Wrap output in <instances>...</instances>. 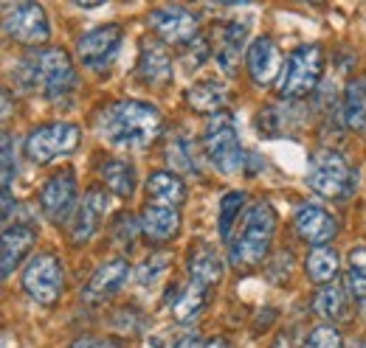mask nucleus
<instances>
[{
    "label": "nucleus",
    "instance_id": "c9c22d12",
    "mask_svg": "<svg viewBox=\"0 0 366 348\" xmlns=\"http://www.w3.org/2000/svg\"><path fill=\"white\" fill-rule=\"evenodd\" d=\"M138 227H141V225H136V219L130 217V214H119L116 222H113V233H116L119 242H133Z\"/></svg>",
    "mask_w": 366,
    "mask_h": 348
},
{
    "label": "nucleus",
    "instance_id": "f257e3e1",
    "mask_svg": "<svg viewBox=\"0 0 366 348\" xmlns=\"http://www.w3.org/2000/svg\"><path fill=\"white\" fill-rule=\"evenodd\" d=\"M99 132L119 149H147L164 132V116L155 104L119 98L99 113Z\"/></svg>",
    "mask_w": 366,
    "mask_h": 348
},
{
    "label": "nucleus",
    "instance_id": "9d476101",
    "mask_svg": "<svg viewBox=\"0 0 366 348\" xmlns=\"http://www.w3.org/2000/svg\"><path fill=\"white\" fill-rule=\"evenodd\" d=\"M76 200H79L76 174H74V169H59L56 174L48 177V183L40 191V211L46 214L48 222L65 225L79 208Z\"/></svg>",
    "mask_w": 366,
    "mask_h": 348
},
{
    "label": "nucleus",
    "instance_id": "58836bf2",
    "mask_svg": "<svg viewBox=\"0 0 366 348\" xmlns=\"http://www.w3.org/2000/svg\"><path fill=\"white\" fill-rule=\"evenodd\" d=\"M203 348H231V343L226 340V337H214V340H209Z\"/></svg>",
    "mask_w": 366,
    "mask_h": 348
},
{
    "label": "nucleus",
    "instance_id": "7ed1b4c3",
    "mask_svg": "<svg viewBox=\"0 0 366 348\" xmlns=\"http://www.w3.org/2000/svg\"><path fill=\"white\" fill-rule=\"evenodd\" d=\"M276 236V211L271 203H254L242 214L237 233L229 242V259L234 267H257L271 253Z\"/></svg>",
    "mask_w": 366,
    "mask_h": 348
},
{
    "label": "nucleus",
    "instance_id": "a211bd4d",
    "mask_svg": "<svg viewBox=\"0 0 366 348\" xmlns=\"http://www.w3.org/2000/svg\"><path fill=\"white\" fill-rule=\"evenodd\" d=\"M245 37H248V20H226L220 23V29H214V59L226 76H231L239 65Z\"/></svg>",
    "mask_w": 366,
    "mask_h": 348
},
{
    "label": "nucleus",
    "instance_id": "0eeeda50",
    "mask_svg": "<svg viewBox=\"0 0 366 348\" xmlns=\"http://www.w3.org/2000/svg\"><path fill=\"white\" fill-rule=\"evenodd\" d=\"M82 140V130L71 121H56V124H43V127H34L29 132L26 143H23V152L31 163H51L56 158H65L71 155Z\"/></svg>",
    "mask_w": 366,
    "mask_h": 348
},
{
    "label": "nucleus",
    "instance_id": "cd10ccee",
    "mask_svg": "<svg viewBox=\"0 0 366 348\" xmlns=\"http://www.w3.org/2000/svg\"><path fill=\"white\" fill-rule=\"evenodd\" d=\"M347 298L350 295L338 284H324L313 298V312L324 320H341L344 312H347Z\"/></svg>",
    "mask_w": 366,
    "mask_h": 348
},
{
    "label": "nucleus",
    "instance_id": "6ab92c4d",
    "mask_svg": "<svg viewBox=\"0 0 366 348\" xmlns=\"http://www.w3.org/2000/svg\"><path fill=\"white\" fill-rule=\"evenodd\" d=\"M37 242V230L34 225L29 222H14V225H6L3 230V253H0V270H3V278H9L20 261L29 256V250L34 247Z\"/></svg>",
    "mask_w": 366,
    "mask_h": 348
},
{
    "label": "nucleus",
    "instance_id": "72a5a7b5",
    "mask_svg": "<svg viewBox=\"0 0 366 348\" xmlns=\"http://www.w3.org/2000/svg\"><path fill=\"white\" fill-rule=\"evenodd\" d=\"M14 177H17V152H14L11 135L3 132V191H11Z\"/></svg>",
    "mask_w": 366,
    "mask_h": 348
},
{
    "label": "nucleus",
    "instance_id": "5701e85b",
    "mask_svg": "<svg viewBox=\"0 0 366 348\" xmlns=\"http://www.w3.org/2000/svg\"><path fill=\"white\" fill-rule=\"evenodd\" d=\"M223 270H226V264L217 256L214 247H209V245L192 247V256H189V278H192L194 284H203V287L212 290L214 284H220Z\"/></svg>",
    "mask_w": 366,
    "mask_h": 348
},
{
    "label": "nucleus",
    "instance_id": "4be33fe9",
    "mask_svg": "<svg viewBox=\"0 0 366 348\" xmlns=\"http://www.w3.org/2000/svg\"><path fill=\"white\" fill-rule=\"evenodd\" d=\"M147 197L155 205L181 208L186 203V183L181 180V174L175 172H152L147 180Z\"/></svg>",
    "mask_w": 366,
    "mask_h": 348
},
{
    "label": "nucleus",
    "instance_id": "1a4fd4ad",
    "mask_svg": "<svg viewBox=\"0 0 366 348\" xmlns=\"http://www.w3.org/2000/svg\"><path fill=\"white\" fill-rule=\"evenodd\" d=\"M122 43H124V29L116 26V23H107V26H99V29H91L88 34L79 37L76 43V56L79 62L93 71V73H102L107 71L119 51H122Z\"/></svg>",
    "mask_w": 366,
    "mask_h": 348
},
{
    "label": "nucleus",
    "instance_id": "f8f14e48",
    "mask_svg": "<svg viewBox=\"0 0 366 348\" xmlns=\"http://www.w3.org/2000/svg\"><path fill=\"white\" fill-rule=\"evenodd\" d=\"M149 29L167 45H192L200 37V20L186 6H161L149 11Z\"/></svg>",
    "mask_w": 366,
    "mask_h": 348
},
{
    "label": "nucleus",
    "instance_id": "b1692460",
    "mask_svg": "<svg viewBox=\"0 0 366 348\" xmlns=\"http://www.w3.org/2000/svg\"><path fill=\"white\" fill-rule=\"evenodd\" d=\"M226 98H229V96H226L223 85H217V82H212V79L194 82V85L186 90L189 107L197 110V113H203V116H209V118L226 110Z\"/></svg>",
    "mask_w": 366,
    "mask_h": 348
},
{
    "label": "nucleus",
    "instance_id": "393cba45",
    "mask_svg": "<svg viewBox=\"0 0 366 348\" xmlns=\"http://www.w3.org/2000/svg\"><path fill=\"white\" fill-rule=\"evenodd\" d=\"M341 121L344 127L355 132L366 130V82L364 79H355L350 82L344 90V98H341Z\"/></svg>",
    "mask_w": 366,
    "mask_h": 348
},
{
    "label": "nucleus",
    "instance_id": "f03ea898",
    "mask_svg": "<svg viewBox=\"0 0 366 348\" xmlns=\"http://www.w3.org/2000/svg\"><path fill=\"white\" fill-rule=\"evenodd\" d=\"M14 82L26 93H40L51 101L65 98L76 87V71L62 48H37L29 51L23 59L14 65Z\"/></svg>",
    "mask_w": 366,
    "mask_h": 348
},
{
    "label": "nucleus",
    "instance_id": "bb28decb",
    "mask_svg": "<svg viewBox=\"0 0 366 348\" xmlns=\"http://www.w3.org/2000/svg\"><path fill=\"white\" fill-rule=\"evenodd\" d=\"M206 304H209V287L189 281V287H181V292H178V298L172 304V312H175V317L181 323H189L206 309Z\"/></svg>",
    "mask_w": 366,
    "mask_h": 348
},
{
    "label": "nucleus",
    "instance_id": "2f4dec72",
    "mask_svg": "<svg viewBox=\"0 0 366 348\" xmlns=\"http://www.w3.org/2000/svg\"><path fill=\"white\" fill-rule=\"evenodd\" d=\"M169 256L167 253H152L149 259L141 261V267L136 270V281L138 284H144V287H149V284H155L167 270H169Z\"/></svg>",
    "mask_w": 366,
    "mask_h": 348
},
{
    "label": "nucleus",
    "instance_id": "473e14b6",
    "mask_svg": "<svg viewBox=\"0 0 366 348\" xmlns=\"http://www.w3.org/2000/svg\"><path fill=\"white\" fill-rule=\"evenodd\" d=\"M305 348H344V340H341V334H338L335 326L324 323V326H316L305 337Z\"/></svg>",
    "mask_w": 366,
    "mask_h": 348
},
{
    "label": "nucleus",
    "instance_id": "a878e982",
    "mask_svg": "<svg viewBox=\"0 0 366 348\" xmlns=\"http://www.w3.org/2000/svg\"><path fill=\"white\" fill-rule=\"evenodd\" d=\"M305 267H307V278L316 281L319 287H324V284H332L335 281V275L341 270V259H338V253L330 245L327 247H313Z\"/></svg>",
    "mask_w": 366,
    "mask_h": 348
},
{
    "label": "nucleus",
    "instance_id": "4c0bfd02",
    "mask_svg": "<svg viewBox=\"0 0 366 348\" xmlns=\"http://www.w3.org/2000/svg\"><path fill=\"white\" fill-rule=\"evenodd\" d=\"M203 346H206V343H203L197 334H186V337H181L172 348H203Z\"/></svg>",
    "mask_w": 366,
    "mask_h": 348
},
{
    "label": "nucleus",
    "instance_id": "4468645a",
    "mask_svg": "<svg viewBox=\"0 0 366 348\" xmlns=\"http://www.w3.org/2000/svg\"><path fill=\"white\" fill-rule=\"evenodd\" d=\"M107 205H110V197L102 185H93L88 188V194L82 197L76 214H74V225H71V242L74 245H85L91 242L102 225V219L107 214Z\"/></svg>",
    "mask_w": 366,
    "mask_h": 348
},
{
    "label": "nucleus",
    "instance_id": "aec40b11",
    "mask_svg": "<svg viewBox=\"0 0 366 348\" xmlns=\"http://www.w3.org/2000/svg\"><path fill=\"white\" fill-rule=\"evenodd\" d=\"M141 233L152 242H169L175 239V233L181 230V211L178 208H167V205H147L141 211Z\"/></svg>",
    "mask_w": 366,
    "mask_h": 348
},
{
    "label": "nucleus",
    "instance_id": "f3484780",
    "mask_svg": "<svg viewBox=\"0 0 366 348\" xmlns=\"http://www.w3.org/2000/svg\"><path fill=\"white\" fill-rule=\"evenodd\" d=\"M136 73L144 85L149 87H167L172 82V56L158 40H144L138 51Z\"/></svg>",
    "mask_w": 366,
    "mask_h": 348
},
{
    "label": "nucleus",
    "instance_id": "f704fd0d",
    "mask_svg": "<svg viewBox=\"0 0 366 348\" xmlns=\"http://www.w3.org/2000/svg\"><path fill=\"white\" fill-rule=\"evenodd\" d=\"M212 51H214V48L209 45L206 37H197L192 45H186V65H189V68H192V65H194V68H200V65H203V59H206Z\"/></svg>",
    "mask_w": 366,
    "mask_h": 348
},
{
    "label": "nucleus",
    "instance_id": "6e6552de",
    "mask_svg": "<svg viewBox=\"0 0 366 348\" xmlns=\"http://www.w3.org/2000/svg\"><path fill=\"white\" fill-rule=\"evenodd\" d=\"M23 290L31 301L51 306L65 290V267L56 253H37L23 270Z\"/></svg>",
    "mask_w": 366,
    "mask_h": 348
},
{
    "label": "nucleus",
    "instance_id": "7c9ffc66",
    "mask_svg": "<svg viewBox=\"0 0 366 348\" xmlns=\"http://www.w3.org/2000/svg\"><path fill=\"white\" fill-rule=\"evenodd\" d=\"M245 203H248L245 191H226L223 200H220V205H217V208H220L217 225H220V236H223L226 242H231V227L239 225V214L248 211Z\"/></svg>",
    "mask_w": 366,
    "mask_h": 348
},
{
    "label": "nucleus",
    "instance_id": "412c9836",
    "mask_svg": "<svg viewBox=\"0 0 366 348\" xmlns=\"http://www.w3.org/2000/svg\"><path fill=\"white\" fill-rule=\"evenodd\" d=\"M99 177L104 183L107 191H113L116 197L122 200H130L136 194L138 177H136V166L130 160H122V158H107L102 166H99Z\"/></svg>",
    "mask_w": 366,
    "mask_h": 348
},
{
    "label": "nucleus",
    "instance_id": "20e7f679",
    "mask_svg": "<svg viewBox=\"0 0 366 348\" xmlns=\"http://www.w3.org/2000/svg\"><path fill=\"white\" fill-rule=\"evenodd\" d=\"M324 62H327V56H324L321 45L310 43L293 48L287 62H285V71L279 76V85H276L279 98L296 101V98L310 96L319 87L321 76H324Z\"/></svg>",
    "mask_w": 366,
    "mask_h": 348
},
{
    "label": "nucleus",
    "instance_id": "c85d7f7f",
    "mask_svg": "<svg viewBox=\"0 0 366 348\" xmlns=\"http://www.w3.org/2000/svg\"><path fill=\"white\" fill-rule=\"evenodd\" d=\"M167 160L169 166L175 169V174H200V163H197V146L186 138V135H178L167 143Z\"/></svg>",
    "mask_w": 366,
    "mask_h": 348
},
{
    "label": "nucleus",
    "instance_id": "e433bc0d",
    "mask_svg": "<svg viewBox=\"0 0 366 348\" xmlns=\"http://www.w3.org/2000/svg\"><path fill=\"white\" fill-rule=\"evenodd\" d=\"M71 348H119L113 340H99V337H79V340H74V346Z\"/></svg>",
    "mask_w": 366,
    "mask_h": 348
},
{
    "label": "nucleus",
    "instance_id": "423d86ee",
    "mask_svg": "<svg viewBox=\"0 0 366 348\" xmlns=\"http://www.w3.org/2000/svg\"><path fill=\"white\" fill-rule=\"evenodd\" d=\"M203 152H206L209 163L217 172L237 174L245 169V152H242V143H239L237 121H234L229 110L209 118V124L203 130Z\"/></svg>",
    "mask_w": 366,
    "mask_h": 348
},
{
    "label": "nucleus",
    "instance_id": "9b49d317",
    "mask_svg": "<svg viewBox=\"0 0 366 348\" xmlns=\"http://www.w3.org/2000/svg\"><path fill=\"white\" fill-rule=\"evenodd\" d=\"M6 34L14 40V43L26 45V48H34L43 45L51 37V26H48V14L40 3H14L6 9Z\"/></svg>",
    "mask_w": 366,
    "mask_h": 348
},
{
    "label": "nucleus",
    "instance_id": "dca6fc26",
    "mask_svg": "<svg viewBox=\"0 0 366 348\" xmlns=\"http://www.w3.org/2000/svg\"><path fill=\"white\" fill-rule=\"evenodd\" d=\"M130 272H133V267H130L127 259L104 261V264L91 275V281L85 284L82 298H85L88 304H104V301H110V298L127 284Z\"/></svg>",
    "mask_w": 366,
    "mask_h": 348
},
{
    "label": "nucleus",
    "instance_id": "39448f33",
    "mask_svg": "<svg viewBox=\"0 0 366 348\" xmlns=\"http://www.w3.org/2000/svg\"><path fill=\"white\" fill-rule=\"evenodd\" d=\"M307 185L327 200H347L358 188V172L335 149H319L307 163Z\"/></svg>",
    "mask_w": 366,
    "mask_h": 348
},
{
    "label": "nucleus",
    "instance_id": "ddd939ff",
    "mask_svg": "<svg viewBox=\"0 0 366 348\" xmlns=\"http://www.w3.org/2000/svg\"><path fill=\"white\" fill-rule=\"evenodd\" d=\"M293 227H296V233H299L302 242L316 245V247H327L338 236V219L332 217L327 208L313 205V203H302L296 208Z\"/></svg>",
    "mask_w": 366,
    "mask_h": 348
},
{
    "label": "nucleus",
    "instance_id": "2eb2a0df",
    "mask_svg": "<svg viewBox=\"0 0 366 348\" xmlns=\"http://www.w3.org/2000/svg\"><path fill=\"white\" fill-rule=\"evenodd\" d=\"M245 65H248V73H251L254 85L268 87L271 82H276L282 76V53H279V45H276L274 37L262 34L248 45Z\"/></svg>",
    "mask_w": 366,
    "mask_h": 348
},
{
    "label": "nucleus",
    "instance_id": "c756f323",
    "mask_svg": "<svg viewBox=\"0 0 366 348\" xmlns=\"http://www.w3.org/2000/svg\"><path fill=\"white\" fill-rule=\"evenodd\" d=\"M344 284H347V292L352 301L366 304V247L350 250V267H347Z\"/></svg>",
    "mask_w": 366,
    "mask_h": 348
}]
</instances>
